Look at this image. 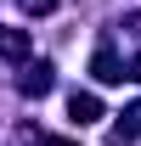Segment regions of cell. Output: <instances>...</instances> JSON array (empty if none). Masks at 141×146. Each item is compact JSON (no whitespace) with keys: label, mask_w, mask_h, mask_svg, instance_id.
<instances>
[{"label":"cell","mask_w":141,"mask_h":146,"mask_svg":"<svg viewBox=\"0 0 141 146\" xmlns=\"http://www.w3.org/2000/svg\"><path fill=\"white\" fill-rule=\"evenodd\" d=\"M130 79H141V62H136V73H130Z\"/></svg>","instance_id":"obj_8"},{"label":"cell","mask_w":141,"mask_h":146,"mask_svg":"<svg viewBox=\"0 0 141 146\" xmlns=\"http://www.w3.org/2000/svg\"><path fill=\"white\" fill-rule=\"evenodd\" d=\"M28 51H34L28 28H0V56H6V62H23Z\"/></svg>","instance_id":"obj_1"},{"label":"cell","mask_w":141,"mask_h":146,"mask_svg":"<svg viewBox=\"0 0 141 146\" xmlns=\"http://www.w3.org/2000/svg\"><path fill=\"white\" fill-rule=\"evenodd\" d=\"M68 118L73 124H96V118H102V101H96L90 90H73L68 96Z\"/></svg>","instance_id":"obj_2"},{"label":"cell","mask_w":141,"mask_h":146,"mask_svg":"<svg viewBox=\"0 0 141 146\" xmlns=\"http://www.w3.org/2000/svg\"><path fill=\"white\" fill-rule=\"evenodd\" d=\"M51 84H56V79H51V68H45V62H34V68L23 73V90H28V96H45Z\"/></svg>","instance_id":"obj_4"},{"label":"cell","mask_w":141,"mask_h":146,"mask_svg":"<svg viewBox=\"0 0 141 146\" xmlns=\"http://www.w3.org/2000/svg\"><path fill=\"white\" fill-rule=\"evenodd\" d=\"M23 6H28L34 17H45V11H56V0H23Z\"/></svg>","instance_id":"obj_6"},{"label":"cell","mask_w":141,"mask_h":146,"mask_svg":"<svg viewBox=\"0 0 141 146\" xmlns=\"http://www.w3.org/2000/svg\"><path fill=\"white\" fill-rule=\"evenodd\" d=\"M124 135H141V107H130V112H124V124H119V141H124Z\"/></svg>","instance_id":"obj_5"},{"label":"cell","mask_w":141,"mask_h":146,"mask_svg":"<svg viewBox=\"0 0 141 146\" xmlns=\"http://www.w3.org/2000/svg\"><path fill=\"white\" fill-rule=\"evenodd\" d=\"M45 146H79V141H45Z\"/></svg>","instance_id":"obj_7"},{"label":"cell","mask_w":141,"mask_h":146,"mask_svg":"<svg viewBox=\"0 0 141 146\" xmlns=\"http://www.w3.org/2000/svg\"><path fill=\"white\" fill-rule=\"evenodd\" d=\"M90 73H96L102 84H119V79H124V68H119V56L107 51V45H102V51H96V56H90Z\"/></svg>","instance_id":"obj_3"}]
</instances>
